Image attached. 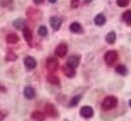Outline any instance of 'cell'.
<instances>
[{
    "mask_svg": "<svg viewBox=\"0 0 131 121\" xmlns=\"http://www.w3.org/2000/svg\"><path fill=\"white\" fill-rule=\"evenodd\" d=\"M118 104V100H117V98L115 96H106L104 100H102V109L104 111H110V109H114Z\"/></svg>",
    "mask_w": 131,
    "mask_h": 121,
    "instance_id": "1",
    "label": "cell"
},
{
    "mask_svg": "<svg viewBox=\"0 0 131 121\" xmlns=\"http://www.w3.org/2000/svg\"><path fill=\"white\" fill-rule=\"evenodd\" d=\"M104 59H105V63L107 65H113L118 60V53H117V51H107L105 53V57Z\"/></svg>",
    "mask_w": 131,
    "mask_h": 121,
    "instance_id": "2",
    "label": "cell"
},
{
    "mask_svg": "<svg viewBox=\"0 0 131 121\" xmlns=\"http://www.w3.org/2000/svg\"><path fill=\"white\" fill-rule=\"evenodd\" d=\"M46 68L49 69V72H51V73H54L58 68H59V63H58V60L55 59V57H49L47 60H46Z\"/></svg>",
    "mask_w": 131,
    "mask_h": 121,
    "instance_id": "3",
    "label": "cell"
},
{
    "mask_svg": "<svg viewBox=\"0 0 131 121\" xmlns=\"http://www.w3.org/2000/svg\"><path fill=\"white\" fill-rule=\"evenodd\" d=\"M67 52H68V47H67L66 43H60V44L57 47V50H55L57 56H59V57H64L66 55H67Z\"/></svg>",
    "mask_w": 131,
    "mask_h": 121,
    "instance_id": "4",
    "label": "cell"
},
{
    "mask_svg": "<svg viewBox=\"0 0 131 121\" xmlns=\"http://www.w3.org/2000/svg\"><path fill=\"white\" fill-rule=\"evenodd\" d=\"M45 112H46L49 116H51V117H58V111L55 109L54 104H51V103H47V104L45 105Z\"/></svg>",
    "mask_w": 131,
    "mask_h": 121,
    "instance_id": "5",
    "label": "cell"
},
{
    "mask_svg": "<svg viewBox=\"0 0 131 121\" xmlns=\"http://www.w3.org/2000/svg\"><path fill=\"white\" fill-rule=\"evenodd\" d=\"M24 63H25V67H26L29 70L34 69V68L37 67V61H36V59H34V57H31V56H26L25 60H24Z\"/></svg>",
    "mask_w": 131,
    "mask_h": 121,
    "instance_id": "6",
    "label": "cell"
},
{
    "mask_svg": "<svg viewBox=\"0 0 131 121\" xmlns=\"http://www.w3.org/2000/svg\"><path fill=\"white\" fill-rule=\"evenodd\" d=\"M79 63H80V57L76 56V55H73V56H71V57L67 60V65H68L70 68H72V69H75L76 67H78Z\"/></svg>",
    "mask_w": 131,
    "mask_h": 121,
    "instance_id": "7",
    "label": "cell"
},
{
    "mask_svg": "<svg viewBox=\"0 0 131 121\" xmlns=\"http://www.w3.org/2000/svg\"><path fill=\"white\" fill-rule=\"evenodd\" d=\"M80 115H81L83 117H85V118L92 117V116H93V109H92V107H88V105L83 107V108L80 109Z\"/></svg>",
    "mask_w": 131,
    "mask_h": 121,
    "instance_id": "8",
    "label": "cell"
},
{
    "mask_svg": "<svg viewBox=\"0 0 131 121\" xmlns=\"http://www.w3.org/2000/svg\"><path fill=\"white\" fill-rule=\"evenodd\" d=\"M24 95H25V98H28V99H33L36 96V90L33 89L31 86H26L25 89H24Z\"/></svg>",
    "mask_w": 131,
    "mask_h": 121,
    "instance_id": "9",
    "label": "cell"
},
{
    "mask_svg": "<svg viewBox=\"0 0 131 121\" xmlns=\"http://www.w3.org/2000/svg\"><path fill=\"white\" fill-rule=\"evenodd\" d=\"M50 24H51L54 30H58L60 27V25H62V20L59 17H51L50 18Z\"/></svg>",
    "mask_w": 131,
    "mask_h": 121,
    "instance_id": "10",
    "label": "cell"
},
{
    "mask_svg": "<svg viewBox=\"0 0 131 121\" xmlns=\"http://www.w3.org/2000/svg\"><path fill=\"white\" fill-rule=\"evenodd\" d=\"M47 81H49L51 85H55V86H59V85H60V80H59L54 73H50V74L47 75Z\"/></svg>",
    "mask_w": 131,
    "mask_h": 121,
    "instance_id": "11",
    "label": "cell"
},
{
    "mask_svg": "<svg viewBox=\"0 0 131 121\" xmlns=\"http://www.w3.org/2000/svg\"><path fill=\"white\" fill-rule=\"evenodd\" d=\"M105 22H106V18H105V16H104L102 13L97 14V16L94 17V24H96L97 26H102V25H105Z\"/></svg>",
    "mask_w": 131,
    "mask_h": 121,
    "instance_id": "12",
    "label": "cell"
},
{
    "mask_svg": "<svg viewBox=\"0 0 131 121\" xmlns=\"http://www.w3.org/2000/svg\"><path fill=\"white\" fill-rule=\"evenodd\" d=\"M70 30H71L72 33H76V34H79V33L83 31V27H81V25H80L79 22H72V24L70 25Z\"/></svg>",
    "mask_w": 131,
    "mask_h": 121,
    "instance_id": "13",
    "label": "cell"
},
{
    "mask_svg": "<svg viewBox=\"0 0 131 121\" xmlns=\"http://www.w3.org/2000/svg\"><path fill=\"white\" fill-rule=\"evenodd\" d=\"M31 118L34 121H43L45 120V113L41 112V111H36L31 113Z\"/></svg>",
    "mask_w": 131,
    "mask_h": 121,
    "instance_id": "14",
    "label": "cell"
},
{
    "mask_svg": "<svg viewBox=\"0 0 131 121\" xmlns=\"http://www.w3.org/2000/svg\"><path fill=\"white\" fill-rule=\"evenodd\" d=\"M7 42L10 43V44H15V43L18 42V35L15 34V33H10V34L7 35Z\"/></svg>",
    "mask_w": 131,
    "mask_h": 121,
    "instance_id": "15",
    "label": "cell"
},
{
    "mask_svg": "<svg viewBox=\"0 0 131 121\" xmlns=\"http://www.w3.org/2000/svg\"><path fill=\"white\" fill-rule=\"evenodd\" d=\"M115 39H117V35H115L114 31H110V33L106 35V42L109 43V44H113V43L115 42Z\"/></svg>",
    "mask_w": 131,
    "mask_h": 121,
    "instance_id": "16",
    "label": "cell"
},
{
    "mask_svg": "<svg viewBox=\"0 0 131 121\" xmlns=\"http://www.w3.org/2000/svg\"><path fill=\"white\" fill-rule=\"evenodd\" d=\"M63 70H64V73H66V75H67V77H68V78H73V77H75V73H76V72H75V69H72V68H70V67H68V65H67V67H66V68H64Z\"/></svg>",
    "mask_w": 131,
    "mask_h": 121,
    "instance_id": "17",
    "label": "cell"
},
{
    "mask_svg": "<svg viewBox=\"0 0 131 121\" xmlns=\"http://www.w3.org/2000/svg\"><path fill=\"white\" fill-rule=\"evenodd\" d=\"M80 100H81V94L73 96V98L71 99V102H70V107H76V105L79 104V102H80Z\"/></svg>",
    "mask_w": 131,
    "mask_h": 121,
    "instance_id": "18",
    "label": "cell"
},
{
    "mask_svg": "<svg viewBox=\"0 0 131 121\" xmlns=\"http://www.w3.org/2000/svg\"><path fill=\"white\" fill-rule=\"evenodd\" d=\"M13 26H15L16 29L24 30V29H25V21H24V20H16L15 22H13Z\"/></svg>",
    "mask_w": 131,
    "mask_h": 121,
    "instance_id": "19",
    "label": "cell"
},
{
    "mask_svg": "<svg viewBox=\"0 0 131 121\" xmlns=\"http://www.w3.org/2000/svg\"><path fill=\"white\" fill-rule=\"evenodd\" d=\"M122 20L125 21L126 24L131 25V10H127V12H125V13H123V16H122Z\"/></svg>",
    "mask_w": 131,
    "mask_h": 121,
    "instance_id": "20",
    "label": "cell"
},
{
    "mask_svg": "<svg viewBox=\"0 0 131 121\" xmlns=\"http://www.w3.org/2000/svg\"><path fill=\"white\" fill-rule=\"evenodd\" d=\"M115 72H117L118 74H121V75L127 74V69H126V67H123V65H118V67L115 68Z\"/></svg>",
    "mask_w": 131,
    "mask_h": 121,
    "instance_id": "21",
    "label": "cell"
},
{
    "mask_svg": "<svg viewBox=\"0 0 131 121\" xmlns=\"http://www.w3.org/2000/svg\"><path fill=\"white\" fill-rule=\"evenodd\" d=\"M24 37H25V39H26L28 43L31 42V31H30V29H28V27L24 29Z\"/></svg>",
    "mask_w": 131,
    "mask_h": 121,
    "instance_id": "22",
    "label": "cell"
},
{
    "mask_svg": "<svg viewBox=\"0 0 131 121\" xmlns=\"http://www.w3.org/2000/svg\"><path fill=\"white\" fill-rule=\"evenodd\" d=\"M38 35L46 37V35H47V29H46L45 26H39V27H38Z\"/></svg>",
    "mask_w": 131,
    "mask_h": 121,
    "instance_id": "23",
    "label": "cell"
},
{
    "mask_svg": "<svg viewBox=\"0 0 131 121\" xmlns=\"http://www.w3.org/2000/svg\"><path fill=\"white\" fill-rule=\"evenodd\" d=\"M7 61H12V60H16V55L12 52V51H8V55L5 56Z\"/></svg>",
    "mask_w": 131,
    "mask_h": 121,
    "instance_id": "24",
    "label": "cell"
},
{
    "mask_svg": "<svg viewBox=\"0 0 131 121\" xmlns=\"http://www.w3.org/2000/svg\"><path fill=\"white\" fill-rule=\"evenodd\" d=\"M118 7H127L130 4V0H117Z\"/></svg>",
    "mask_w": 131,
    "mask_h": 121,
    "instance_id": "25",
    "label": "cell"
},
{
    "mask_svg": "<svg viewBox=\"0 0 131 121\" xmlns=\"http://www.w3.org/2000/svg\"><path fill=\"white\" fill-rule=\"evenodd\" d=\"M80 4V0H71V8H78Z\"/></svg>",
    "mask_w": 131,
    "mask_h": 121,
    "instance_id": "26",
    "label": "cell"
},
{
    "mask_svg": "<svg viewBox=\"0 0 131 121\" xmlns=\"http://www.w3.org/2000/svg\"><path fill=\"white\" fill-rule=\"evenodd\" d=\"M4 117H5V112L0 111V121H2V120H4Z\"/></svg>",
    "mask_w": 131,
    "mask_h": 121,
    "instance_id": "27",
    "label": "cell"
},
{
    "mask_svg": "<svg viewBox=\"0 0 131 121\" xmlns=\"http://www.w3.org/2000/svg\"><path fill=\"white\" fill-rule=\"evenodd\" d=\"M42 2H43V0H34V3H36V4H41Z\"/></svg>",
    "mask_w": 131,
    "mask_h": 121,
    "instance_id": "28",
    "label": "cell"
},
{
    "mask_svg": "<svg viewBox=\"0 0 131 121\" xmlns=\"http://www.w3.org/2000/svg\"><path fill=\"white\" fill-rule=\"evenodd\" d=\"M0 91H5V89H4L3 86H0Z\"/></svg>",
    "mask_w": 131,
    "mask_h": 121,
    "instance_id": "29",
    "label": "cell"
},
{
    "mask_svg": "<svg viewBox=\"0 0 131 121\" xmlns=\"http://www.w3.org/2000/svg\"><path fill=\"white\" fill-rule=\"evenodd\" d=\"M49 2H50V3H52V4H54V3H57V0H49Z\"/></svg>",
    "mask_w": 131,
    "mask_h": 121,
    "instance_id": "30",
    "label": "cell"
},
{
    "mask_svg": "<svg viewBox=\"0 0 131 121\" xmlns=\"http://www.w3.org/2000/svg\"><path fill=\"white\" fill-rule=\"evenodd\" d=\"M91 2V0H85V3H89Z\"/></svg>",
    "mask_w": 131,
    "mask_h": 121,
    "instance_id": "31",
    "label": "cell"
},
{
    "mask_svg": "<svg viewBox=\"0 0 131 121\" xmlns=\"http://www.w3.org/2000/svg\"><path fill=\"white\" fill-rule=\"evenodd\" d=\"M130 107H131V100H130Z\"/></svg>",
    "mask_w": 131,
    "mask_h": 121,
    "instance_id": "32",
    "label": "cell"
}]
</instances>
